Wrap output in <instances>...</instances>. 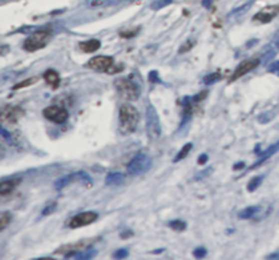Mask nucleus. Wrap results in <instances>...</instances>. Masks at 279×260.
<instances>
[{"label": "nucleus", "mask_w": 279, "mask_h": 260, "mask_svg": "<svg viewBox=\"0 0 279 260\" xmlns=\"http://www.w3.org/2000/svg\"><path fill=\"white\" fill-rule=\"evenodd\" d=\"M139 124V112L131 104H123L119 110V131L123 135L135 132Z\"/></svg>", "instance_id": "obj_1"}, {"label": "nucleus", "mask_w": 279, "mask_h": 260, "mask_svg": "<svg viewBox=\"0 0 279 260\" xmlns=\"http://www.w3.org/2000/svg\"><path fill=\"white\" fill-rule=\"evenodd\" d=\"M115 87L125 101H136L140 97L139 86L128 78H117L115 80Z\"/></svg>", "instance_id": "obj_2"}, {"label": "nucleus", "mask_w": 279, "mask_h": 260, "mask_svg": "<svg viewBox=\"0 0 279 260\" xmlns=\"http://www.w3.org/2000/svg\"><path fill=\"white\" fill-rule=\"evenodd\" d=\"M146 131L151 140L160 139L161 134H162L160 116L153 105H149L146 109Z\"/></svg>", "instance_id": "obj_3"}, {"label": "nucleus", "mask_w": 279, "mask_h": 260, "mask_svg": "<svg viewBox=\"0 0 279 260\" xmlns=\"http://www.w3.org/2000/svg\"><path fill=\"white\" fill-rule=\"evenodd\" d=\"M50 38L49 30H37L33 34L29 35L23 42V49L27 52H35V50L42 49Z\"/></svg>", "instance_id": "obj_4"}, {"label": "nucleus", "mask_w": 279, "mask_h": 260, "mask_svg": "<svg viewBox=\"0 0 279 260\" xmlns=\"http://www.w3.org/2000/svg\"><path fill=\"white\" fill-rule=\"evenodd\" d=\"M151 165H153V161H151L149 155L139 153L130 161L127 170H128V173L131 176H139L146 173L151 168Z\"/></svg>", "instance_id": "obj_5"}, {"label": "nucleus", "mask_w": 279, "mask_h": 260, "mask_svg": "<svg viewBox=\"0 0 279 260\" xmlns=\"http://www.w3.org/2000/svg\"><path fill=\"white\" fill-rule=\"evenodd\" d=\"M23 116V110L19 106L5 105L0 109V121L4 124H15Z\"/></svg>", "instance_id": "obj_6"}, {"label": "nucleus", "mask_w": 279, "mask_h": 260, "mask_svg": "<svg viewBox=\"0 0 279 260\" xmlns=\"http://www.w3.org/2000/svg\"><path fill=\"white\" fill-rule=\"evenodd\" d=\"M44 117L56 124H63L68 119V110L59 105H50L44 109Z\"/></svg>", "instance_id": "obj_7"}, {"label": "nucleus", "mask_w": 279, "mask_h": 260, "mask_svg": "<svg viewBox=\"0 0 279 260\" xmlns=\"http://www.w3.org/2000/svg\"><path fill=\"white\" fill-rule=\"evenodd\" d=\"M98 220V214L94 211H85V213H79L75 217H72L68 222V226L71 229H76V228H82V226L91 225L93 222Z\"/></svg>", "instance_id": "obj_8"}, {"label": "nucleus", "mask_w": 279, "mask_h": 260, "mask_svg": "<svg viewBox=\"0 0 279 260\" xmlns=\"http://www.w3.org/2000/svg\"><path fill=\"white\" fill-rule=\"evenodd\" d=\"M279 53V30L274 34L269 44L263 49V53L260 56V64H267L270 60H273L275 56Z\"/></svg>", "instance_id": "obj_9"}, {"label": "nucleus", "mask_w": 279, "mask_h": 260, "mask_svg": "<svg viewBox=\"0 0 279 260\" xmlns=\"http://www.w3.org/2000/svg\"><path fill=\"white\" fill-rule=\"evenodd\" d=\"M112 64H113V57L101 55L91 57L89 63H87V67H89L90 70L98 71V72H108V70H109Z\"/></svg>", "instance_id": "obj_10"}, {"label": "nucleus", "mask_w": 279, "mask_h": 260, "mask_svg": "<svg viewBox=\"0 0 279 260\" xmlns=\"http://www.w3.org/2000/svg\"><path fill=\"white\" fill-rule=\"evenodd\" d=\"M260 64V59H258V57H255V59H250V60H245L243 61L241 64L236 68V71L233 72V75H232V82L233 80H237L239 78H241V76H244L245 74H248L250 71H252L254 68H256L258 65Z\"/></svg>", "instance_id": "obj_11"}, {"label": "nucleus", "mask_w": 279, "mask_h": 260, "mask_svg": "<svg viewBox=\"0 0 279 260\" xmlns=\"http://www.w3.org/2000/svg\"><path fill=\"white\" fill-rule=\"evenodd\" d=\"M279 14V4L278 5H269L262 11H259L256 15L254 16V20L260 22V23H269L274 19L275 16Z\"/></svg>", "instance_id": "obj_12"}, {"label": "nucleus", "mask_w": 279, "mask_h": 260, "mask_svg": "<svg viewBox=\"0 0 279 260\" xmlns=\"http://www.w3.org/2000/svg\"><path fill=\"white\" fill-rule=\"evenodd\" d=\"M20 179H5V180L0 181V195H10L11 192L19 185Z\"/></svg>", "instance_id": "obj_13"}, {"label": "nucleus", "mask_w": 279, "mask_h": 260, "mask_svg": "<svg viewBox=\"0 0 279 260\" xmlns=\"http://www.w3.org/2000/svg\"><path fill=\"white\" fill-rule=\"evenodd\" d=\"M95 255V251L93 248H85L79 251H71L65 254L67 259H91Z\"/></svg>", "instance_id": "obj_14"}, {"label": "nucleus", "mask_w": 279, "mask_h": 260, "mask_svg": "<svg viewBox=\"0 0 279 260\" xmlns=\"http://www.w3.org/2000/svg\"><path fill=\"white\" fill-rule=\"evenodd\" d=\"M278 150H279V140H278V142H277V143H274V145L270 146L269 149L263 151L262 154H258V155H260V160L258 161V162H256V164H255V165L252 166L251 169H255V168H258V166H260V164H263L265 161L269 160L270 157H271V155H274L275 153H277V151H278Z\"/></svg>", "instance_id": "obj_15"}, {"label": "nucleus", "mask_w": 279, "mask_h": 260, "mask_svg": "<svg viewBox=\"0 0 279 260\" xmlns=\"http://www.w3.org/2000/svg\"><path fill=\"white\" fill-rule=\"evenodd\" d=\"M100 40H87L79 44L80 49L83 50V52H86V53H93V52H95L97 49H100Z\"/></svg>", "instance_id": "obj_16"}, {"label": "nucleus", "mask_w": 279, "mask_h": 260, "mask_svg": "<svg viewBox=\"0 0 279 260\" xmlns=\"http://www.w3.org/2000/svg\"><path fill=\"white\" fill-rule=\"evenodd\" d=\"M44 79H45V82H46V83H48L49 86H52L53 89H56V87L60 85V76L55 70L45 71Z\"/></svg>", "instance_id": "obj_17"}, {"label": "nucleus", "mask_w": 279, "mask_h": 260, "mask_svg": "<svg viewBox=\"0 0 279 260\" xmlns=\"http://www.w3.org/2000/svg\"><path fill=\"white\" fill-rule=\"evenodd\" d=\"M260 210H262L260 206H251V207H247L244 210L239 211V218H241V220H251V218H255Z\"/></svg>", "instance_id": "obj_18"}, {"label": "nucleus", "mask_w": 279, "mask_h": 260, "mask_svg": "<svg viewBox=\"0 0 279 260\" xmlns=\"http://www.w3.org/2000/svg\"><path fill=\"white\" fill-rule=\"evenodd\" d=\"M124 181V176L119 172H109L105 177V184L106 185H119Z\"/></svg>", "instance_id": "obj_19"}, {"label": "nucleus", "mask_w": 279, "mask_h": 260, "mask_svg": "<svg viewBox=\"0 0 279 260\" xmlns=\"http://www.w3.org/2000/svg\"><path fill=\"white\" fill-rule=\"evenodd\" d=\"M124 0H90V7L93 8H101V7H110V5L120 4Z\"/></svg>", "instance_id": "obj_20"}, {"label": "nucleus", "mask_w": 279, "mask_h": 260, "mask_svg": "<svg viewBox=\"0 0 279 260\" xmlns=\"http://www.w3.org/2000/svg\"><path fill=\"white\" fill-rule=\"evenodd\" d=\"M11 214L8 211H0V232L7 229V226L11 224Z\"/></svg>", "instance_id": "obj_21"}, {"label": "nucleus", "mask_w": 279, "mask_h": 260, "mask_svg": "<svg viewBox=\"0 0 279 260\" xmlns=\"http://www.w3.org/2000/svg\"><path fill=\"white\" fill-rule=\"evenodd\" d=\"M74 180H76V179H75V175H68L65 176V177H61V179H59V180L56 181L55 184L56 190H61V188H64V187H67V185L70 184L71 181Z\"/></svg>", "instance_id": "obj_22"}, {"label": "nucleus", "mask_w": 279, "mask_h": 260, "mask_svg": "<svg viewBox=\"0 0 279 260\" xmlns=\"http://www.w3.org/2000/svg\"><path fill=\"white\" fill-rule=\"evenodd\" d=\"M263 179H265V176H256L254 179H251L250 183H248V188H247L248 192H254V191L258 190L260 187V184H262Z\"/></svg>", "instance_id": "obj_23"}, {"label": "nucleus", "mask_w": 279, "mask_h": 260, "mask_svg": "<svg viewBox=\"0 0 279 260\" xmlns=\"http://www.w3.org/2000/svg\"><path fill=\"white\" fill-rule=\"evenodd\" d=\"M168 226H169L170 229L176 230V232H184L187 229V224L181 220L170 221V222H168Z\"/></svg>", "instance_id": "obj_24"}, {"label": "nucleus", "mask_w": 279, "mask_h": 260, "mask_svg": "<svg viewBox=\"0 0 279 260\" xmlns=\"http://www.w3.org/2000/svg\"><path fill=\"white\" fill-rule=\"evenodd\" d=\"M192 150V143H187V145L181 149V150L179 151V154L176 155V158H175V162H179V161H181V160H184L185 157L188 155V153Z\"/></svg>", "instance_id": "obj_25"}, {"label": "nucleus", "mask_w": 279, "mask_h": 260, "mask_svg": "<svg viewBox=\"0 0 279 260\" xmlns=\"http://www.w3.org/2000/svg\"><path fill=\"white\" fill-rule=\"evenodd\" d=\"M172 3H173V0H155L154 3L151 4V8H153L154 11L162 10L164 7L172 4Z\"/></svg>", "instance_id": "obj_26"}, {"label": "nucleus", "mask_w": 279, "mask_h": 260, "mask_svg": "<svg viewBox=\"0 0 279 260\" xmlns=\"http://www.w3.org/2000/svg\"><path fill=\"white\" fill-rule=\"evenodd\" d=\"M37 80H38V78H29V79L19 82V83H18V85H15L12 89H14V90H20V89H23V87H27V86L34 85Z\"/></svg>", "instance_id": "obj_27"}, {"label": "nucleus", "mask_w": 279, "mask_h": 260, "mask_svg": "<svg viewBox=\"0 0 279 260\" xmlns=\"http://www.w3.org/2000/svg\"><path fill=\"white\" fill-rule=\"evenodd\" d=\"M221 79V74L220 72H214V74H210V75L205 76V79H203V82H205L206 85H213V83H215V82H218V80Z\"/></svg>", "instance_id": "obj_28"}, {"label": "nucleus", "mask_w": 279, "mask_h": 260, "mask_svg": "<svg viewBox=\"0 0 279 260\" xmlns=\"http://www.w3.org/2000/svg\"><path fill=\"white\" fill-rule=\"evenodd\" d=\"M195 45V41L192 40V38H190V40L187 41L185 44H183V46L179 49V53H185V52H188L190 49H192V46Z\"/></svg>", "instance_id": "obj_29"}, {"label": "nucleus", "mask_w": 279, "mask_h": 260, "mask_svg": "<svg viewBox=\"0 0 279 260\" xmlns=\"http://www.w3.org/2000/svg\"><path fill=\"white\" fill-rule=\"evenodd\" d=\"M127 256H128V250H127V248H120V250L116 251L113 258H115V259H124Z\"/></svg>", "instance_id": "obj_30"}, {"label": "nucleus", "mask_w": 279, "mask_h": 260, "mask_svg": "<svg viewBox=\"0 0 279 260\" xmlns=\"http://www.w3.org/2000/svg\"><path fill=\"white\" fill-rule=\"evenodd\" d=\"M206 255H207V250H206L205 247H199V248H196V250L194 251V256L195 258H198V259L205 258Z\"/></svg>", "instance_id": "obj_31"}, {"label": "nucleus", "mask_w": 279, "mask_h": 260, "mask_svg": "<svg viewBox=\"0 0 279 260\" xmlns=\"http://www.w3.org/2000/svg\"><path fill=\"white\" fill-rule=\"evenodd\" d=\"M267 71H269V72H271V74L279 75V60L274 61V63H271L269 68H267Z\"/></svg>", "instance_id": "obj_32"}, {"label": "nucleus", "mask_w": 279, "mask_h": 260, "mask_svg": "<svg viewBox=\"0 0 279 260\" xmlns=\"http://www.w3.org/2000/svg\"><path fill=\"white\" fill-rule=\"evenodd\" d=\"M56 210V203H50L45 207L44 210H42V215H49L50 213H53Z\"/></svg>", "instance_id": "obj_33"}, {"label": "nucleus", "mask_w": 279, "mask_h": 260, "mask_svg": "<svg viewBox=\"0 0 279 260\" xmlns=\"http://www.w3.org/2000/svg\"><path fill=\"white\" fill-rule=\"evenodd\" d=\"M149 80L151 83H157V82H160V78H158V72L157 71H151L149 74Z\"/></svg>", "instance_id": "obj_34"}, {"label": "nucleus", "mask_w": 279, "mask_h": 260, "mask_svg": "<svg viewBox=\"0 0 279 260\" xmlns=\"http://www.w3.org/2000/svg\"><path fill=\"white\" fill-rule=\"evenodd\" d=\"M211 172H213V168H209L207 170H203V172H200L199 175L196 176L195 179H196V180H200V179H203V177H207V176H209Z\"/></svg>", "instance_id": "obj_35"}, {"label": "nucleus", "mask_w": 279, "mask_h": 260, "mask_svg": "<svg viewBox=\"0 0 279 260\" xmlns=\"http://www.w3.org/2000/svg\"><path fill=\"white\" fill-rule=\"evenodd\" d=\"M139 31V27H136L134 31H121V37H124V38H128V37H134L136 33Z\"/></svg>", "instance_id": "obj_36"}, {"label": "nucleus", "mask_w": 279, "mask_h": 260, "mask_svg": "<svg viewBox=\"0 0 279 260\" xmlns=\"http://www.w3.org/2000/svg\"><path fill=\"white\" fill-rule=\"evenodd\" d=\"M5 155V145H4V140L0 138V158H3Z\"/></svg>", "instance_id": "obj_37"}, {"label": "nucleus", "mask_w": 279, "mask_h": 260, "mask_svg": "<svg viewBox=\"0 0 279 260\" xmlns=\"http://www.w3.org/2000/svg\"><path fill=\"white\" fill-rule=\"evenodd\" d=\"M207 160H209L207 154H200V157L198 158V164H199V165H205L206 162H207Z\"/></svg>", "instance_id": "obj_38"}, {"label": "nucleus", "mask_w": 279, "mask_h": 260, "mask_svg": "<svg viewBox=\"0 0 279 260\" xmlns=\"http://www.w3.org/2000/svg\"><path fill=\"white\" fill-rule=\"evenodd\" d=\"M243 168H245V162H239V164H236V165L233 166V169L235 170L243 169Z\"/></svg>", "instance_id": "obj_39"}, {"label": "nucleus", "mask_w": 279, "mask_h": 260, "mask_svg": "<svg viewBox=\"0 0 279 260\" xmlns=\"http://www.w3.org/2000/svg\"><path fill=\"white\" fill-rule=\"evenodd\" d=\"M211 4H213V0H203V7H206V8H210Z\"/></svg>", "instance_id": "obj_40"}, {"label": "nucleus", "mask_w": 279, "mask_h": 260, "mask_svg": "<svg viewBox=\"0 0 279 260\" xmlns=\"http://www.w3.org/2000/svg\"><path fill=\"white\" fill-rule=\"evenodd\" d=\"M267 259H279V251L275 252V254H271V255L267 256Z\"/></svg>", "instance_id": "obj_41"}]
</instances>
